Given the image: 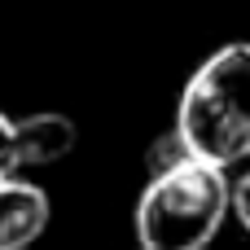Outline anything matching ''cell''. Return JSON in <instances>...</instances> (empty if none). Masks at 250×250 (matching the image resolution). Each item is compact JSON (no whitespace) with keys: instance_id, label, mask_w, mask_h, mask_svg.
<instances>
[{"instance_id":"cell-1","label":"cell","mask_w":250,"mask_h":250,"mask_svg":"<svg viewBox=\"0 0 250 250\" xmlns=\"http://www.w3.org/2000/svg\"><path fill=\"white\" fill-rule=\"evenodd\" d=\"M193 158L237 167L250 158V40L215 48L185 83L176 123Z\"/></svg>"},{"instance_id":"cell-2","label":"cell","mask_w":250,"mask_h":250,"mask_svg":"<svg viewBox=\"0 0 250 250\" xmlns=\"http://www.w3.org/2000/svg\"><path fill=\"white\" fill-rule=\"evenodd\" d=\"M233 215V180L224 167L185 158L158 176L136 198V246L145 250H207Z\"/></svg>"},{"instance_id":"cell-3","label":"cell","mask_w":250,"mask_h":250,"mask_svg":"<svg viewBox=\"0 0 250 250\" xmlns=\"http://www.w3.org/2000/svg\"><path fill=\"white\" fill-rule=\"evenodd\" d=\"M48 193L22 176H0V250H26L48 229Z\"/></svg>"},{"instance_id":"cell-4","label":"cell","mask_w":250,"mask_h":250,"mask_svg":"<svg viewBox=\"0 0 250 250\" xmlns=\"http://www.w3.org/2000/svg\"><path fill=\"white\" fill-rule=\"evenodd\" d=\"M79 132L66 114H31L18 123V149H22V171L26 167H44V163H57L75 149Z\"/></svg>"},{"instance_id":"cell-5","label":"cell","mask_w":250,"mask_h":250,"mask_svg":"<svg viewBox=\"0 0 250 250\" xmlns=\"http://www.w3.org/2000/svg\"><path fill=\"white\" fill-rule=\"evenodd\" d=\"M185 158H193V154H189V145L180 141V132L171 127V132H163V136L149 145L145 167H149V176H158V171H167V167H176V163H185Z\"/></svg>"},{"instance_id":"cell-6","label":"cell","mask_w":250,"mask_h":250,"mask_svg":"<svg viewBox=\"0 0 250 250\" xmlns=\"http://www.w3.org/2000/svg\"><path fill=\"white\" fill-rule=\"evenodd\" d=\"M22 171V149H18V123L9 114H0V176H18Z\"/></svg>"},{"instance_id":"cell-7","label":"cell","mask_w":250,"mask_h":250,"mask_svg":"<svg viewBox=\"0 0 250 250\" xmlns=\"http://www.w3.org/2000/svg\"><path fill=\"white\" fill-rule=\"evenodd\" d=\"M233 215H237V224L250 233V171L242 180H233Z\"/></svg>"},{"instance_id":"cell-8","label":"cell","mask_w":250,"mask_h":250,"mask_svg":"<svg viewBox=\"0 0 250 250\" xmlns=\"http://www.w3.org/2000/svg\"><path fill=\"white\" fill-rule=\"evenodd\" d=\"M136 250H145V246H136Z\"/></svg>"}]
</instances>
